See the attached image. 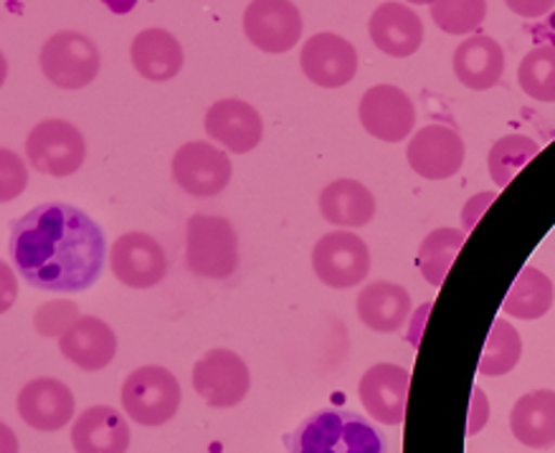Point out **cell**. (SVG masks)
Masks as SVG:
<instances>
[{
  "label": "cell",
  "mask_w": 555,
  "mask_h": 453,
  "mask_svg": "<svg viewBox=\"0 0 555 453\" xmlns=\"http://www.w3.org/2000/svg\"><path fill=\"white\" fill-rule=\"evenodd\" d=\"M134 72L147 81H170L183 69V47L165 28H145L130 47Z\"/></svg>",
  "instance_id": "obj_23"
},
{
  "label": "cell",
  "mask_w": 555,
  "mask_h": 453,
  "mask_svg": "<svg viewBox=\"0 0 555 453\" xmlns=\"http://www.w3.org/2000/svg\"><path fill=\"white\" fill-rule=\"evenodd\" d=\"M360 125L367 134L384 142H403L416 127L414 102L403 89L376 85L360 96Z\"/></svg>",
  "instance_id": "obj_10"
},
{
  "label": "cell",
  "mask_w": 555,
  "mask_h": 453,
  "mask_svg": "<svg viewBox=\"0 0 555 453\" xmlns=\"http://www.w3.org/2000/svg\"><path fill=\"white\" fill-rule=\"evenodd\" d=\"M356 309L367 329L391 335V332H399L411 316V297L401 284L373 282L358 294Z\"/></svg>",
  "instance_id": "obj_22"
},
{
  "label": "cell",
  "mask_w": 555,
  "mask_h": 453,
  "mask_svg": "<svg viewBox=\"0 0 555 453\" xmlns=\"http://www.w3.org/2000/svg\"><path fill=\"white\" fill-rule=\"evenodd\" d=\"M72 445L77 453H127L130 426L115 407L92 405L74 420Z\"/></svg>",
  "instance_id": "obj_20"
},
{
  "label": "cell",
  "mask_w": 555,
  "mask_h": 453,
  "mask_svg": "<svg viewBox=\"0 0 555 453\" xmlns=\"http://www.w3.org/2000/svg\"><path fill=\"white\" fill-rule=\"evenodd\" d=\"M555 299L553 282L543 271L535 267H525L509 286L505 301H502V312H507L515 320H540L551 312Z\"/></svg>",
  "instance_id": "obj_26"
},
{
  "label": "cell",
  "mask_w": 555,
  "mask_h": 453,
  "mask_svg": "<svg viewBox=\"0 0 555 453\" xmlns=\"http://www.w3.org/2000/svg\"><path fill=\"white\" fill-rule=\"evenodd\" d=\"M231 160L223 150L208 142H185L172 155V178L180 191L196 198H214L231 183Z\"/></svg>",
  "instance_id": "obj_8"
},
{
  "label": "cell",
  "mask_w": 555,
  "mask_h": 453,
  "mask_svg": "<svg viewBox=\"0 0 555 453\" xmlns=\"http://www.w3.org/2000/svg\"><path fill=\"white\" fill-rule=\"evenodd\" d=\"M520 89L538 102H555V47H538L525 54L517 69Z\"/></svg>",
  "instance_id": "obj_30"
},
{
  "label": "cell",
  "mask_w": 555,
  "mask_h": 453,
  "mask_svg": "<svg viewBox=\"0 0 555 453\" xmlns=\"http://www.w3.org/2000/svg\"><path fill=\"white\" fill-rule=\"evenodd\" d=\"M109 269L130 289H150L168 274V259L163 246L147 233L132 231L115 241L109 251Z\"/></svg>",
  "instance_id": "obj_12"
},
{
  "label": "cell",
  "mask_w": 555,
  "mask_h": 453,
  "mask_svg": "<svg viewBox=\"0 0 555 453\" xmlns=\"http://www.w3.org/2000/svg\"><path fill=\"white\" fill-rule=\"evenodd\" d=\"M312 269L322 284L333 289H352L365 282L371 271V251L356 233H325L312 248Z\"/></svg>",
  "instance_id": "obj_7"
},
{
  "label": "cell",
  "mask_w": 555,
  "mask_h": 453,
  "mask_svg": "<svg viewBox=\"0 0 555 453\" xmlns=\"http://www.w3.org/2000/svg\"><path fill=\"white\" fill-rule=\"evenodd\" d=\"M28 185V170L13 150H0V198L13 200Z\"/></svg>",
  "instance_id": "obj_33"
},
{
  "label": "cell",
  "mask_w": 555,
  "mask_h": 453,
  "mask_svg": "<svg viewBox=\"0 0 555 453\" xmlns=\"http://www.w3.org/2000/svg\"><path fill=\"white\" fill-rule=\"evenodd\" d=\"M206 134L221 142L229 153L246 155L261 142L264 122L261 115L244 100H221L208 107L204 117Z\"/></svg>",
  "instance_id": "obj_17"
},
{
  "label": "cell",
  "mask_w": 555,
  "mask_h": 453,
  "mask_svg": "<svg viewBox=\"0 0 555 453\" xmlns=\"http://www.w3.org/2000/svg\"><path fill=\"white\" fill-rule=\"evenodd\" d=\"M287 453H386V441L363 415L325 407L284 436Z\"/></svg>",
  "instance_id": "obj_2"
},
{
  "label": "cell",
  "mask_w": 555,
  "mask_h": 453,
  "mask_svg": "<svg viewBox=\"0 0 555 453\" xmlns=\"http://www.w3.org/2000/svg\"><path fill=\"white\" fill-rule=\"evenodd\" d=\"M320 213L340 229H360L376 216V198L363 183L350 178L333 180L320 193Z\"/></svg>",
  "instance_id": "obj_24"
},
{
  "label": "cell",
  "mask_w": 555,
  "mask_h": 453,
  "mask_svg": "<svg viewBox=\"0 0 555 453\" xmlns=\"http://www.w3.org/2000/svg\"><path fill=\"white\" fill-rule=\"evenodd\" d=\"M487 418H490V403L485 400V392L475 388V400H472V415H469V423H467V433L475 436L477 430L485 426Z\"/></svg>",
  "instance_id": "obj_34"
},
{
  "label": "cell",
  "mask_w": 555,
  "mask_h": 453,
  "mask_svg": "<svg viewBox=\"0 0 555 453\" xmlns=\"http://www.w3.org/2000/svg\"><path fill=\"white\" fill-rule=\"evenodd\" d=\"M244 34L264 54H284L302 36V16L289 0H257L244 11Z\"/></svg>",
  "instance_id": "obj_11"
},
{
  "label": "cell",
  "mask_w": 555,
  "mask_h": 453,
  "mask_svg": "<svg viewBox=\"0 0 555 453\" xmlns=\"http://www.w3.org/2000/svg\"><path fill=\"white\" fill-rule=\"evenodd\" d=\"M406 160L416 176L426 180H447L462 170L464 142L452 127L426 125L411 138Z\"/></svg>",
  "instance_id": "obj_15"
},
{
  "label": "cell",
  "mask_w": 555,
  "mask_h": 453,
  "mask_svg": "<svg viewBox=\"0 0 555 453\" xmlns=\"http://www.w3.org/2000/svg\"><path fill=\"white\" fill-rule=\"evenodd\" d=\"M79 320L81 316L77 305L66 299L47 301V305H41L34 314L36 329H39V335L43 337H62L64 332H69Z\"/></svg>",
  "instance_id": "obj_32"
},
{
  "label": "cell",
  "mask_w": 555,
  "mask_h": 453,
  "mask_svg": "<svg viewBox=\"0 0 555 453\" xmlns=\"http://www.w3.org/2000/svg\"><path fill=\"white\" fill-rule=\"evenodd\" d=\"M509 430L528 449L555 445V392L535 390L517 400L509 413Z\"/></svg>",
  "instance_id": "obj_25"
},
{
  "label": "cell",
  "mask_w": 555,
  "mask_h": 453,
  "mask_svg": "<svg viewBox=\"0 0 555 453\" xmlns=\"http://www.w3.org/2000/svg\"><path fill=\"white\" fill-rule=\"evenodd\" d=\"M494 200V193H485V195H477V198L467 200V206H464V213H462V223H464V233H469L472 229H475L477 218L482 216V208L487 206V203Z\"/></svg>",
  "instance_id": "obj_35"
},
{
  "label": "cell",
  "mask_w": 555,
  "mask_h": 453,
  "mask_svg": "<svg viewBox=\"0 0 555 453\" xmlns=\"http://www.w3.org/2000/svg\"><path fill=\"white\" fill-rule=\"evenodd\" d=\"M43 77L59 89L74 92L92 85L100 74L102 56L96 43L79 31H59L41 47Z\"/></svg>",
  "instance_id": "obj_5"
},
{
  "label": "cell",
  "mask_w": 555,
  "mask_h": 453,
  "mask_svg": "<svg viewBox=\"0 0 555 453\" xmlns=\"http://www.w3.org/2000/svg\"><path fill=\"white\" fill-rule=\"evenodd\" d=\"M487 16L485 0H437L431 3V18L444 34L464 36L482 26Z\"/></svg>",
  "instance_id": "obj_31"
},
{
  "label": "cell",
  "mask_w": 555,
  "mask_h": 453,
  "mask_svg": "<svg viewBox=\"0 0 555 453\" xmlns=\"http://www.w3.org/2000/svg\"><path fill=\"white\" fill-rule=\"evenodd\" d=\"M409 388V370H403L401 365L378 362V365L367 367L363 377H360L358 396L373 420L386 423V426H399L403 415H406Z\"/></svg>",
  "instance_id": "obj_14"
},
{
  "label": "cell",
  "mask_w": 555,
  "mask_h": 453,
  "mask_svg": "<svg viewBox=\"0 0 555 453\" xmlns=\"http://www.w3.org/2000/svg\"><path fill=\"white\" fill-rule=\"evenodd\" d=\"M9 251L34 289L74 294L100 279L107 241L85 210L43 203L13 221Z\"/></svg>",
  "instance_id": "obj_1"
},
{
  "label": "cell",
  "mask_w": 555,
  "mask_h": 453,
  "mask_svg": "<svg viewBox=\"0 0 555 453\" xmlns=\"http://www.w3.org/2000/svg\"><path fill=\"white\" fill-rule=\"evenodd\" d=\"M505 51L490 36H469L454 51V74L472 92H487L502 79Z\"/></svg>",
  "instance_id": "obj_21"
},
{
  "label": "cell",
  "mask_w": 555,
  "mask_h": 453,
  "mask_svg": "<svg viewBox=\"0 0 555 453\" xmlns=\"http://www.w3.org/2000/svg\"><path fill=\"white\" fill-rule=\"evenodd\" d=\"M185 263L196 276L229 279L238 267V236L221 216L196 213L185 223Z\"/></svg>",
  "instance_id": "obj_3"
},
{
  "label": "cell",
  "mask_w": 555,
  "mask_h": 453,
  "mask_svg": "<svg viewBox=\"0 0 555 453\" xmlns=\"http://www.w3.org/2000/svg\"><path fill=\"white\" fill-rule=\"evenodd\" d=\"M538 153V142L525 138V134H507V138L494 142L490 155H487V170H490L494 185L505 187Z\"/></svg>",
  "instance_id": "obj_28"
},
{
  "label": "cell",
  "mask_w": 555,
  "mask_h": 453,
  "mask_svg": "<svg viewBox=\"0 0 555 453\" xmlns=\"http://www.w3.org/2000/svg\"><path fill=\"white\" fill-rule=\"evenodd\" d=\"M0 279H3V284H5V299H3V312H5V309L11 307L13 297H16V282H13V271L9 263H3V267H0Z\"/></svg>",
  "instance_id": "obj_36"
},
{
  "label": "cell",
  "mask_w": 555,
  "mask_h": 453,
  "mask_svg": "<svg viewBox=\"0 0 555 453\" xmlns=\"http://www.w3.org/2000/svg\"><path fill=\"white\" fill-rule=\"evenodd\" d=\"M251 388L246 362L231 350H211L193 367V390L211 407H234Z\"/></svg>",
  "instance_id": "obj_9"
},
{
  "label": "cell",
  "mask_w": 555,
  "mask_h": 453,
  "mask_svg": "<svg viewBox=\"0 0 555 453\" xmlns=\"http://www.w3.org/2000/svg\"><path fill=\"white\" fill-rule=\"evenodd\" d=\"M122 407L140 426H163L180 407V383L168 367L145 365L122 383Z\"/></svg>",
  "instance_id": "obj_4"
},
{
  "label": "cell",
  "mask_w": 555,
  "mask_h": 453,
  "mask_svg": "<svg viewBox=\"0 0 555 453\" xmlns=\"http://www.w3.org/2000/svg\"><path fill=\"white\" fill-rule=\"evenodd\" d=\"M376 49L388 56H414L424 43V24L414 9L403 3H380L367 24Z\"/></svg>",
  "instance_id": "obj_18"
},
{
  "label": "cell",
  "mask_w": 555,
  "mask_h": 453,
  "mask_svg": "<svg viewBox=\"0 0 555 453\" xmlns=\"http://www.w3.org/2000/svg\"><path fill=\"white\" fill-rule=\"evenodd\" d=\"M0 433H3V453H16V438H13V430L9 426L0 428Z\"/></svg>",
  "instance_id": "obj_37"
},
{
  "label": "cell",
  "mask_w": 555,
  "mask_h": 453,
  "mask_svg": "<svg viewBox=\"0 0 555 453\" xmlns=\"http://www.w3.org/2000/svg\"><path fill=\"white\" fill-rule=\"evenodd\" d=\"M16 407L26 426L54 433L74 418V392L56 377H36L21 388Z\"/></svg>",
  "instance_id": "obj_16"
},
{
  "label": "cell",
  "mask_w": 555,
  "mask_h": 453,
  "mask_svg": "<svg viewBox=\"0 0 555 453\" xmlns=\"http://www.w3.org/2000/svg\"><path fill=\"white\" fill-rule=\"evenodd\" d=\"M26 157L43 176L69 178L85 165V134L66 119H43L28 132Z\"/></svg>",
  "instance_id": "obj_6"
},
{
  "label": "cell",
  "mask_w": 555,
  "mask_h": 453,
  "mask_svg": "<svg viewBox=\"0 0 555 453\" xmlns=\"http://www.w3.org/2000/svg\"><path fill=\"white\" fill-rule=\"evenodd\" d=\"M59 350L85 373H96L115 360L117 337L100 316H81L69 332L59 337Z\"/></svg>",
  "instance_id": "obj_19"
},
{
  "label": "cell",
  "mask_w": 555,
  "mask_h": 453,
  "mask_svg": "<svg viewBox=\"0 0 555 453\" xmlns=\"http://www.w3.org/2000/svg\"><path fill=\"white\" fill-rule=\"evenodd\" d=\"M522 354V342L517 329L507 320H494L490 337H487L482 358H479V373L487 377L507 375Z\"/></svg>",
  "instance_id": "obj_29"
},
{
  "label": "cell",
  "mask_w": 555,
  "mask_h": 453,
  "mask_svg": "<svg viewBox=\"0 0 555 453\" xmlns=\"http://www.w3.org/2000/svg\"><path fill=\"white\" fill-rule=\"evenodd\" d=\"M464 241H467V233L454 231V229H437L431 231L429 236L422 241L418 246V269H422V276L431 286H441L444 279L452 269L456 254L462 251Z\"/></svg>",
  "instance_id": "obj_27"
},
{
  "label": "cell",
  "mask_w": 555,
  "mask_h": 453,
  "mask_svg": "<svg viewBox=\"0 0 555 453\" xmlns=\"http://www.w3.org/2000/svg\"><path fill=\"white\" fill-rule=\"evenodd\" d=\"M299 66L312 85L337 89L358 74V51L337 34H314L299 51Z\"/></svg>",
  "instance_id": "obj_13"
}]
</instances>
